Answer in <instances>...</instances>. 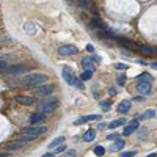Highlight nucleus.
Instances as JSON below:
<instances>
[{
    "label": "nucleus",
    "mask_w": 157,
    "mask_h": 157,
    "mask_svg": "<svg viewBox=\"0 0 157 157\" xmlns=\"http://www.w3.org/2000/svg\"><path fill=\"white\" fill-rule=\"evenodd\" d=\"M47 74H43V72H35V74H28L25 77H22V83L27 86H41L43 83L47 82Z\"/></svg>",
    "instance_id": "nucleus-1"
},
{
    "label": "nucleus",
    "mask_w": 157,
    "mask_h": 157,
    "mask_svg": "<svg viewBox=\"0 0 157 157\" xmlns=\"http://www.w3.org/2000/svg\"><path fill=\"white\" fill-rule=\"evenodd\" d=\"M63 79L66 80L68 85L75 86V88H79V90H85V85H83V82L80 80V77H75V75L72 74V69H71L69 66H64V68H63Z\"/></svg>",
    "instance_id": "nucleus-2"
},
{
    "label": "nucleus",
    "mask_w": 157,
    "mask_h": 157,
    "mask_svg": "<svg viewBox=\"0 0 157 157\" xmlns=\"http://www.w3.org/2000/svg\"><path fill=\"white\" fill-rule=\"evenodd\" d=\"M58 105V99L57 98H49V99H44L43 102L38 104V109H36V113H43V115H47L53 112Z\"/></svg>",
    "instance_id": "nucleus-3"
},
{
    "label": "nucleus",
    "mask_w": 157,
    "mask_h": 157,
    "mask_svg": "<svg viewBox=\"0 0 157 157\" xmlns=\"http://www.w3.org/2000/svg\"><path fill=\"white\" fill-rule=\"evenodd\" d=\"M46 132H47V127H46V126H32V127L25 129V135L30 137V138H36V137L43 135Z\"/></svg>",
    "instance_id": "nucleus-4"
},
{
    "label": "nucleus",
    "mask_w": 157,
    "mask_h": 157,
    "mask_svg": "<svg viewBox=\"0 0 157 157\" xmlns=\"http://www.w3.org/2000/svg\"><path fill=\"white\" fill-rule=\"evenodd\" d=\"M77 52H79L77 47L72 46V44H64V46H61V47H58V55L60 57H71V55H75Z\"/></svg>",
    "instance_id": "nucleus-5"
},
{
    "label": "nucleus",
    "mask_w": 157,
    "mask_h": 157,
    "mask_svg": "<svg viewBox=\"0 0 157 157\" xmlns=\"http://www.w3.org/2000/svg\"><path fill=\"white\" fill-rule=\"evenodd\" d=\"M53 86L52 83H49V85H41V86H36L35 88V96H47V94H50L53 91Z\"/></svg>",
    "instance_id": "nucleus-6"
},
{
    "label": "nucleus",
    "mask_w": 157,
    "mask_h": 157,
    "mask_svg": "<svg viewBox=\"0 0 157 157\" xmlns=\"http://www.w3.org/2000/svg\"><path fill=\"white\" fill-rule=\"evenodd\" d=\"M3 72H6V74H24V72H27V66L14 64V66H8L6 69H3Z\"/></svg>",
    "instance_id": "nucleus-7"
},
{
    "label": "nucleus",
    "mask_w": 157,
    "mask_h": 157,
    "mask_svg": "<svg viewBox=\"0 0 157 157\" xmlns=\"http://www.w3.org/2000/svg\"><path fill=\"white\" fill-rule=\"evenodd\" d=\"M14 102H17V104H22V105H32V104H35V98H32V96H24V94H21V96H14Z\"/></svg>",
    "instance_id": "nucleus-8"
},
{
    "label": "nucleus",
    "mask_w": 157,
    "mask_h": 157,
    "mask_svg": "<svg viewBox=\"0 0 157 157\" xmlns=\"http://www.w3.org/2000/svg\"><path fill=\"white\" fill-rule=\"evenodd\" d=\"M82 66H83V71H88V72H94V69H96V64L91 60V57H85L82 60Z\"/></svg>",
    "instance_id": "nucleus-9"
},
{
    "label": "nucleus",
    "mask_w": 157,
    "mask_h": 157,
    "mask_svg": "<svg viewBox=\"0 0 157 157\" xmlns=\"http://www.w3.org/2000/svg\"><path fill=\"white\" fill-rule=\"evenodd\" d=\"M138 129V121L137 120H133V121H131L127 126H126L124 129H122V135H132L133 132Z\"/></svg>",
    "instance_id": "nucleus-10"
},
{
    "label": "nucleus",
    "mask_w": 157,
    "mask_h": 157,
    "mask_svg": "<svg viewBox=\"0 0 157 157\" xmlns=\"http://www.w3.org/2000/svg\"><path fill=\"white\" fill-rule=\"evenodd\" d=\"M137 91L140 94H143V96H149L152 91V86L151 83H137Z\"/></svg>",
    "instance_id": "nucleus-11"
},
{
    "label": "nucleus",
    "mask_w": 157,
    "mask_h": 157,
    "mask_svg": "<svg viewBox=\"0 0 157 157\" xmlns=\"http://www.w3.org/2000/svg\"><path fill=\"white\" fill-rule=\"evenodd\" d=\"M101 115H86V116H82L79 120H75V124H83V122H90V121H99L101 120Z\"/></svg>",
    "instance_id": "nucleus-12"
},
{
    "label": "nucleus",
    "mask_w": 157,
    "mask_h": 157,
    "mask_svg": "<svg viewBox=\"0 0 157 157\" xmlns=\"http://www.w3.org/2000/svg\"><path fill=\"white\" fill-rule=\"evenodd\" d=\"M120 43H121L122 46H126V47L132 49V50H140V46L137 44L135 41H131V39H126V38H121Z\"/></svg>",
    "instance_id": "nucleus-13"
},
{
    "label": "nucleus",
    "mask_w": 157,
    "mask_h": 157,
    "mask_svg": "<svg viewBox=\"0 0 157 157\" xmlns=\"http://www.w3.org/2000/svg\"><path fill=\"white\" fill-rule=\"evenodd\" d=\"M46 120V115L43 113H33L32 116H30V124H39V122H44Z\"/></svg>",
    "instance_id": "nucleus-14"
},
{
    "label": "nucleus",
    "mask_w": 157,
    "mask_h": 157,
    "mask_svg": "<svg viewBox=\"0 0 157 157\" xmlns=\"http://www.w3.org/2000/svg\"><path fill=\"white\" fill-rule=\"evenodd\" d=\"M124 145H126V141L120 138V140H116L115 143L110 145V152H116V151H121L122 148H124Z\"/></svg>",
    "instance_id": "nucleus-15"
},
{
    "label": "nucleus",
    "mask_w": 157,
    "mask_h": 157,
    "mask_svg": "<svg viewBox=\"0 0 157 157\" xmlns=\"http://www.w3.org/2000/svg\"><path fill=\"white\" fill-rule=\"evenodd\" d=\"M94 138H96V131H94V129L86 131L85 133H83V137H82V140L85 141V143H90V141H93Z\"/></svg>",
    "instance_id": "nucleus-16"
},
{
    "label": "nucleus",
    "mask_w": 157,
    "mask_h": 157,
    "mask_svg": "<svg viewBox=\"0 0 157 157\" xmlns=\"http://www.w3.org/2000/svg\"><path fill=\"white\" fill-rule=\"evenodd\" d=\"M131 107H132L131 101H121L120 105H118V112L120 113H127L129 110H131Z\"/></svg>",
    "instance_id": "nucleus-17"
},
{
    "label": "nucleus",
    "mask_w": 157,
    "mask_h": 157,
    "mask_svg": "<svg viewBox=\"0 0 157 157\" xmlns=\"http://www.w3.org/2000/svg\"><path fill=\"white\" fill-rule=\"evenodd\" d=\"M151 80H152V75L148 74V72H143L137 77V83H151Z\"/></svg>",
    "instance_id": "nucleus-18"
},
{
    "label": "nucleus",
    "mask_w": 157,
    "mask_h": 157,
    "mask_svg": "<svg viewBox=\"0 0 157 157\" xmlns=\"http://www.w3.org/2000/svg\"><path fill=\"white\" fill-rule=\"evenodd\" d=\"M140 52L146 53V55H152V53H157V49L154 46H140Z\"/></svg>",
    "instance_id": "nucleus-19"
},
{
    "label": "nucleus",
    "mask_w": 157,
    "mask_h": 157,
    "mask_svg": "<svg viewBox=\"0 0 157 157\" xmlns=\"http://www.w3.org/2000/svg\"><path fill=\"white\" fill-rule=\"evenodd\" d=\"M63 141H64V137H57L55 140H52L50 141V145H49V148H58V146H61L63 145Z\"/></svg>",
    "instance_id": "nucleus-20"
},
{
    "label": "nucleus",
    "mask_w": 157,
    "mask_h": 157,
    "mask_svg": "<svg viewBox=\"0 0 157 157\" xmlns=\"http://www.w3.org/2000/svg\"><path fill=\"white\" fill-rule=\"evenodd\" d=\"M122 124H126V120L124 118H120V120H115V121L110 122L109 129H116V127H120V126H122Z\"/></svg>",
    "instance_id": "nucleus-21"
},
{
    "label": "nucleus",
    "mask_w": 157,
    "mask_h": 157,
    "mask_svg": "<svg viewBox=\"0 0 157 157\" xmlns=\"http://www.w3.org/2000/svg\"><path fill=\"white\" fill-rule=\"evenodd\" d=\"M75 3L79 6H82V8H93V2H90V0H79Z\"/></svg>",
    "instance_id": "nucleus-22"
},
{
    "label": "nucleus",
    "mask_w": 157,
    "mask_h": 157,
    "mask_svg": "<svg viewBox=\"0 0 157 157\" xmlns=\"http://www.w3.org/2000/svg\"><path fill=\"white\" fill-rule=\"evenodd\" d=\"M101 109L104 110V112H109V110L112 109V101H109V99H107V101H102L101 102Z\"/></svg>",
    "instance_id": "nucleus-23"
},
{
    "label": "nucleus",
    "mask_w": 157,
    "mask_h": 157,
    "mask_svg": "<svg viewBox=\"0 0 157 157\" xmlns=\"http://www.w3.org/2000/svg\"><path fill=\"white\" fill-rule=\"evenodd\" d=\"M156 115V110H152V109H149V110H146V112H145L143 115H141V120H148V118H152Z\"/></svg>",
    "instance_id": "nucleus-24"
},
{
    "label": "nucleus",
    "mask_w": 157,
    "mask_h": 157,
    "mask_svg": "<svg viewBox=\"0 0 157 157\" xmlns=\"http://www.w3.org/2000/svg\"><path fill=\"white\" fill-rule=\"evenodd\" d=\"M25 28H27L25 32L28 33V35H33V33H36V25H33L32 22H28V24L25 25Z\"/></svg>",
    "instance_id": "nucleus-25"
},
{
    "label": "nucleus",
    "mask_w": 157,
    "mask_h": 157,
    "mask_svg": "<svg viewBox=\"0 0 157 157\" xmlns=\"http://www.w3.org/2000/svg\"><path fill=\"white\" fill-rule=\"evenodd\" d=\"M93 152H94L98 157H102V156H104V152H105V148H104V146H96V148L93 149Z\"/></svg>",
    "instance_id": "nucleus-26"
},
{
    "label": "nucleus",
    "mask_w": 157,
    "mask_h": 157,
    "mask_svg": "<svg viewBox=\"0 0 157 157\" xmlns=\"http://www.w3.org/2000/svg\"><path fill=\"white\" fill-rule=\"evenodd\" d=\"M91 75H93V72H88V71H83L82 74H80V80L82 82H85V80H90Z\"/></svg>",
    "instance_id": "nucleus-27"
},
{
    "label": "nucleus",
    "mask_w": 157,
    "mask_h": 157,
    "mask_svg": "<svg viewBox=\"0 0 157 157\" xmlns=\"http://www.w3.org/2000/svg\"><path fill=\"white\" fill-rule=\"evenodd\" d=\"M120 138H121L120 133H109V135H107V140H109V141H116Z\"/></svg>",
    "instance_id": "nucleus-28"
},
{
    "label": "nucleus",
    "mask_w": 157,
    "mask_h": 157,
    "mask_svg": "<svg viewBox=\"0 0 157 157\" xmlns=\"http://www.w3.org/2000/svg\"><path fill=\"white\" fill-rule=\"evenodd\" d=\"M115 68H116L118 71H126L129 66H127L126 63H116V64H115Z\"/></svg>",
    "instance_id": "nucleus-29"
},
{
    "label": "nucleus",
    "mask_w": 157,
    "mask_h": 157,
    "mask_svg": "<svg viewBox=\"0 0 157 157\" xmlns=\"http://www.w3.org/2000/svg\"><path fill=\"white\" fill-rule=\"evenodd\" d=\"M135 154H137V151H126L122 154H120V157H133Z\"/></svg>",
    "instance_id": "nucleus-30"
},
{
    "label": "nucleus",
    "mask_w": 157,
    "mask_h": 157,
    "mask_svg": "<svg viewBox=\"0 0 157 157\" xmlns=\"http://www.w3.org/2000/svg\"><path fill=\"white\" fill-rule=\"evenodd\" d=\"M126 79H127V77H126L124 74L120 75V77H118V80H116V82H118V85H124V83H126Z\"/></svg>",
    "instance_id": "nucleus-31"
},
{
    "label": "nucleus",
    "mask_w": 157,
    "mask_h": 157,
    "mask_svg": "<svg viewBox=\"0 0 157 157\" xmlns=\"http://www.w3.org/2000/svg\"><path fill=\"white\" fill-rule=\"evenodd\" d=\"M64 151H68V149H66V146H64V145H61V146H58V148H57L55 154H60V152H64Z\"/></svg>",
    "instance_id": "nucleus-32"
},
{
    "label": "nucleus",
    "mask_w": 157,
    "mask_h": 157,
    "mask_svg": "<svg viewBox=\"0 0 157 157\" xmlns=\"http://www.w3.org/2000/svg\"><path fill=\"white\" fill-rule=\"evenodd\" d=\"M75 154H77V152H75L74 149H68L66 151V157H75Z\"/></svg>",
    "instance_id": "nucleus-33"
},
{
    "label": "nucleus",
    "mask_w": 157,
    "mask_h": 157,
    "mask_svg": "<svg viewBox=\"0 0 157 157\" xmlns=\"http://www.w3.org/2000/svg\"><path fill=\"white\" fill-rule=\"evenodd\" d=\"M6 68H8V64H6V61H5V60H0V71L6 69Z\"/></svg>",
    "instance_id": "nucleus-34"
},
{
    "label": "nucleus",
    "mask_w": 157,
    "mask_h": 157,
    "mask_svg": "<svg viewBox=\"0 0 157 157\" xmlns=\"http://www.w3.org/2000/svg\"><path fill=\"white\" fill-rule=\"evenodd\" d=\"M91 60H93L94 63H101V57H98V55H93V57H91Z\"/></svg>",
    "instance_id": "nucleus-35"
},
{
    "label": "nucleus",
    "mask_w": 157,
    "mask_h": 157,
    "mask_svg": "<svg viewBox=\"0 0 157 157\" xmlns=\"http://www.w3.org/2000/svg\"><path fill=\"white\" fill-rule=\"evenodd\" d=\"M41 157H55V154H53V152H46V154L41 156Z\"/></svg>",
    "instance_id": "nucleus-36"
},
{
    "label": "nucleus",
    "mask_w": 157,
    "mask_h": 157,
    "mask_svg": "<svg viewBox=\"0 0 157 157\" xmlns=\"http://www.w3.org/2000/svg\"><path fill=\"white\" fill-rule=\"evenodd\" d=\"M86 50H88V52H93V50H94V49H93V46H91V44H88V46H86Z\"/></svg>",
    "instance_id": "nucleus-37"
},
{
    "label": "nucleus",
    "mask_w": 157,
    "mask_h": 157,
    "mask_svg": "<svg viewBox=\"0 0 157 157\" xmlns=\"http://www.w3.org/2000/svg\"><path fill=\"white\" fill-rule=\"evenodd\" d=\"M149 66H151L152 69H157V61H154V63H151V64H149Z\"/></svg>",
    "instance_id": "nucleus-38"
},
{
    "label": "nucleus",
    "mask_w": 157,
    "mask_h": 157,
    "mask_svg": "<svg viewBox=\"0 0 157 157\" xmlns=\"http://www.w3.org/2000/svg\"><path fill=\"white\" fill-rule=\"evenodd\" d=\"M133 101H135V102H140V101H143V98H141V96H137V98H133Z\"/></svg>",
    "instance_id": "nucleus-39"
},
{
    "label": "nucleus",
    "mask_w": 157,
    "mask_h": 157,
    "mask_svg": "<svg viewBox=\"0 0 157 157\" xmlns=\"http://www.w3.org/2000/svg\"><path fill=\"white\" fill-rule=\"evenodd\" d=\"M109 93L110 94H115V93H116V90H115V88H109Z\"/></svg>",
    "instance_id": "nucleus-40"
},
{
    "label": "nucleus",
    "mask_w": 157,
    "mask_h": 157,
    "mask_svg": "<svg viewBox=\"0 0 157 157\" xmlns=\"http://www.w3.org/2000/svg\"><path fill=\"white\" fill-rule=\"evenodd\" d=\"M146 157H157V152H152V154H149V156H146Z\"/></svg>",
    "instance_id": "nucleus-41"
}]
</instances>
